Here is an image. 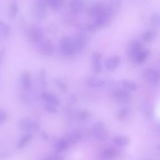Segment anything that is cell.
Wrapping results in <instances>:
<instances>
[{"mask_svg": "<svg viewBox=\"0 0 160 160\" xmlns=\"http://www.w3.org/2000/svg\"><path fill=\"white\" fill-rule=\"evenodd\" d=\"M19 128L26 133H31V131H37L40 128L39 123L30 117H24L18 122Z\"/></svg>", "mask_w": 160, "mask_h": 160, "instance_id": "obj_1", "label": "cell"}, {"mask_svg": "<svg viewBox=\"0 0 160 160\" xmlns=\"http://www.w3.org/2000/svg\"><path fill=\"white\" fill-rule=\"evenodd\" d=\"M59 47L62 53L65 56H72L76 53L72 37L65 36L59 41Z\"/></svg>", "mask_w": 160, "mask_h": 160, "instance_id": "obj_2", "label": "cell"}, {"mask_svg": "<svg viewBox=\"0 0 160 160\" xmlns=\"http://www.w3.org/2000/svg\"><path fill=\"white\" fill-rule=\"evenodd\" d=\"M92 131L94 138L99 141H104L108 138V133L106 126L102 121H97L93 124Z\"/></svg>", "mask_w": 160, "mask_h": 160, "instance_id": "obj_3", "label": "cell"}, {"mask_svg": "<svg viewBox=\"0 0 160 160\" xmlns=\"http://www.w3.org/2000/svg\"><path fill=\"white\" fill-rule=\"evenodd\" d=\"M114 16L105 7L104 10L95 19H93L94 22L99 29L109 25L112 20Z\"/></svg>", "mask_w": 160, "mask_h": 160, "instance_id": "obj_4", "label": "cell"}, {"mask_svg": "<svg viewBox=\"0 0 160 160\" xmlns=\"http://www.w3.org/2000/svg\"><path fill=\"white\" fill-rule=\"evenodd\" d=\"M29 40L34 44H39L44 39V32L42 29L38 26H32L28 31Z\"/></svg>", "mask_w": 160, "mask_h": 160, "instance_id": "obj_5", "label": "cell"}, {"mask_svg": "<svg viewBox=\"0 0 160 160\" xmlns=\"http://www.w3.org/2000/svg\"><path fill=\"white\" fill-rule=\"evenodd\" d=\"M74 46L76 50V53L81 52L86 46L88 41V37L86 34L82 32L76 34L72 37Z\"/></svg>", "mask_w": 160, "mask_h": 160, "instance_id": "obj_6", "label": "cell"}, {"mask_svg": "<svg viewBox=\"0 0 160 160\" xmlns=\"http://www.w3.org/2000/svg\"><path fill=\"white\" fill-rule=\"evenodd\" d=\"M143 78L149 82L158 84L160 79V73L158 69L152 68H147L142 71Z\"/></svg>", "mask_w": 160, "mask_h": 160, "instance_id": "obj_7", "label": "cell"}, {"mask_svg": "<svg viewBox=\"0 0 160 160\" xmlns=\"http://www.w3.org/2000/svg\"><path fill=\"white\" fill-rule=\"evenodd\" d=\"M47 5L46 1H36L34 5V14L38 21L44 19L47 15Z\"/></svg>", "mask_w": 160, "mask_h": 160, "instance_id": "obj_8", "label": "cell"}, {"mask_svg": "<svg viewBox=\"0 0 160 160\" xmlns=\"http://www.w3.org/2000/svg\"><path fill=\"white\" fill-rule=\"evenodd\" d=\"M38 46L39 51L44 56H50L54 52V44L49 39H44Z\"/></svg>", "mask_w": 160, "mask_h": 160, "instance_id": "obj_9", "label": "cell"}, {"mask_svg": "<svg viewBox=\"0 0 160 160\" xmlns=\"http://www.w3.org/2000/svg\"><path fill=\"white\" fill-rule=\"evenodd\" d=\"M106 4L102 2H94L88 8L87 15L94 19L104 10Z\"/></svg>", "mask_w": 160, "mask_h": 160, "instance_id": "obj_10", "label": "cell"}, {"mask_svg": "<svg viewBox=\"0 0 160 160\" xmlns=\"http://www.w3.org/2000/svg\"><path fill=\"white\" fill-rule=\"evenodd\" d=\"M112 96L116 101L124 104L129 102L132 99L131 93L124 89H118L115 90L112 93Z\"/></svg>", "mask_w": 160, "mask_h": 160, "instance_id": "obj_11", "label": "cell"}, {"mask_svg": "<svg viewBox=\"0 0 160 160\" xmlns=\"http://www.w3.org/2000/svg\"><path fill=\"white\" fill-rule=\"evenodd\" d=\"M102 54L99 52H94L92 54V67L93 72L99 73L102 69Z\"/></svg>", "mask_w": 160, "mask_h": 160, "instance_id": "obj_12", "label": "cell"}, {"mask_svg": "<svg viewBox=\"0 0 160 160\" xmlns=\"http://www.w3.org/2000/svg\"><path fill=\"white\" fill-rule=\"evenodd\" d=\"M121 62V57L118 55H113L106 59L105 67L109 71H113L119 66Z\"/></svg>", "mask_w": 160, "mask_h": 160, "instance_id": "obj_13", "label": "cell"}, {"mask_svg": "<svg viewBox=\"0 0 160 160\" xmlns=\"http://www.w3.org/2000/svg\"><path fill=\"white\" fill-rule=\"evenodd\" d=\"M42 99L46 101V103H49L58 106L60 103V100L59 98L54 94L43 91L41 92Z\"/></svg>", "mask_w": 160, "mask_h": 160, "instance_id": "obj_14", "label": "cell"}, {"mask_svg": "<svg viewBox=\"0 0 160 160\" xmlns=\"http://www.w3.org/2000/svg\"><path fill=\"white\" fill-rule=\"evenodd\" d=\"M144 49L143 45L139 41H132L128 48V54L130 58L132 59L136 55H137L141 50Z\"/></svg>", "mask_w": 160, "mask_h": 160, "instance_id": "obj_15", "label": "cell"}, {"mask_svg": "<svg viewBox=\"0 0 160 160\" xmlns=\"http://www.w3.org/2000/svg\"><path fill=\"white\" fill-rule=\"evenodd\" d=\"M119 151L114 147H108L105 148L101 153V157L105 160H111L114 159L118 155Z\"/></svg>", "mask_w": 160, "mask_h": 160, "instance_id": "obj_16", "label": "cell"}, {"mask_svg": "<svg viewBox=\"0 0 160 160\" xmlns=\"http://www.w3.org/2000/svg\"><path fill=\"white\" fill-rule=\"evenodd\" d=\"M21 83L22 88L28 91L31 89L32 85V80L31 74L28 71H23L20 77Z\"/></svg>", "mask_w": 160, "mask_h": 160, "instance_id": "obj_17", "label": "cell"}, {"mask_svg": "<svg viewBox=\"0 0 160 160\" xmlns=\"http://www.w3.org/2000/svg\"><path fill=\"white\" fill-rule=\"evenodd\" d=\"M150 51L148 49H143L137 55H136L131 60L135 64H142L148 58L150 55Z\"/></svg>", "mask_w": 160, "mask_h": 160, "instance_id": "obj_18", "label": "cell"}, {"mask_svg": "<svg viewBox=\"0 0 160 160\" xmlns=\"http://www.w3.org/2000/svg\"><path fill=\"white\" fill-rule=\"evenodd\" d=\"M82 136V133L79 129H74L67 135L66 139L69 144H76L81 140Z\"/></svg>", "mask_w": 160, "mask_h": 160, "instance_id": "obj_19", "label": "cell"}, {"mask_svg": "<svg viewBox=\"0 0 160 160\" xmlns=\"http://www.w3.org/2000/svg\"><path fill=\"white\" fill-rule=\"evenodd\" d=\"M85 7V3L83 1L74 0L69 2V8L71 11L76 14L81 12Z\"/></svg>", "mask_w": 160, "mask_h": 160, "instance_id": "obj_20", "label": "cell"}, {"mask_svg": "<svg viewBox=\"0 0 160 160\" xmlns=\"http://www.w3.org/2000/svg\"><path fill=\"white\" fill-rule=\"evenodd\" d=\"M86 83L91 88H98L104 86L105 81L103 79L98 77L90 76L86 79Z\"/></svg>", "mask_w": 160, "mask_h": 160, "instance_id": "obj_21", "label": "cell"}, {"mask_svg": "<svg viewBox=\"0 0 160 160\" xmlns=\"http://www.w3.org/2000/svg\"><path fill=\"white\" fill-rule=\"evenodd\" d=\"M158 32L154 29H148L144 31L141 34V39L146 42H151L153 41L157 37Z\"/></svg>", "mask_w": 160, "mask_h": 160, "instance_id": "obj_22", "label": "cell"}, {"mask_svg": "<svg viewBox=\"0 0 160 160\" xmlns=\"http://www.w3.org/2000/svg\"><path fill=\"white\" fill-rule=\"evenodd\" d=\"M112 142L118 147H125L129 143V138L124 135H117L112 139Z\"/></svg>", "mask_w": 160, "mask_h": 160, "instance_id": "obj_23", "label": "cell"}, {"mask_svg": "<svg viewBox=\"0 0 160 160\" xmlns=\"http://www.w3.org/2000/svg\"><path fill=\"white\" fill-rule=\"evenodd\" d=\"M32 138V134L31 133H26L23 134L19 139L17 144V148L18 149H22L26 147Z\"/></svg>", "mask_w": 160, "mask_h": 160, "instance_id": "obj_24", "label": "cell"}, {"mask_svg": "<svg viewBox=\"0 0 160 160\" xmlns=\"http://www.w3.org/2000/svg\"><path fill=\"white\" fill-rule=\"evenodd\" d=\"M106 7L107 9L113 16H114L120 10L121 7V2L119 1H109L106 4Z\"/></svg>", "mask_w": 160, "mask_h": 160, "instance_id": "obj_25", "label": "cell"}, {"mask_svg": "<svg viewBox=\"0 0 160 160\" xmlns=\"http://www.w3.org/2000/svg\"><path fill=\"white\" fill-rule=\"evenodd\" d=\"M121 85L123 87L124 89H125L126 91H127L129 92L135 91L138 88V84L133 81H131V80H128V79H124L121 82Z\"/></svg>", "mask_w": 160, "mask_h": 160, "instance_id": "obj_26", "label": "cell"}, {"mask_svg": "<svg viewBox=\"0 0 160 160\" xmlns=\"http://www.w3.org/2000/svg\"><path fill=\"white\" fill-rule=\"evenodd\" d=\"M69 144L66 138H61L54 143V147L58 152H62L69 148Z\"/></svg>", "mask_w": 160, "mask_h": 160, "instance_id": "obj_27", "label": "cell"}, {"mask_svg": "<svg viewBox=\"0 0 160 160\" xmlns=\"http://www.w3.org/2000/svg\"><path fill=\"white\" fill-rule=\"evenodd\" d=\"M38 80L39 83L42 89H46L48 85V76L46 70L44 68H42L39 70L38 74Z\"/></svg>", "mask_w": 160, "mask_h": 160, "instance_id": "obj_28", "label": "cell"}, {"mask_svg": "<svg viewBox=\"0 0 160 160\" xmlns=\"http://www.w3.org/2000/svg\"><path fill=\"white\" fill-rule=\"evenodd\" d=\"M130 112V109L127 106H121L119 108L116 113V119L119 121H122L124 120L129 114Z\"/></svg>", "mask_w": 160, "mask_h": 160, "instance_id": "obj_29", "label": "cell"}, {"mask_svg": "<svg viewBox=\"0 0 160 160\" xmlns=\"http://www.w3.org/2000/svg\"><path fill=\"white\" fill-rule=\"evenodd\" d=\"M11 28L9 26L2 20L0 19V38H6L10 34Z\"/></svg>", "mask_w": 160, "mask_h": 160, "instance_id": "obj_30", "label": "cell"}, {"mask_svg": "<svg viewBox=\"0 0 160 160\" xmlns=\"http://www.w3.org/2000/svg\"><path fill=\"white\" fill-rule=\"evenodd\" d=\"M46 5L52 9H59L64 4V1L63 0H48L46 1Z\"/></svg>", "mask_w": 160, "mask_h": 160, "instance_id": "obj_31", "label": "cell"}, {"mask_svg": "<svg viewBox=\"0 0 160 160\" xmlns=\"http://www.w3.org/2000/svg\"><path fill=\"white\" fill-rule=\"evenodd\" d=\"M149 24L154 27H157L159 24V14L158 12H153L149 16Z\"/></svg>", "mask_w": 160, "mask_h": 160, "instance_id": "obj_32", "label": "cell"}, {"mask_svg": "<svg viewBox=\"0 0 160 160\" xmlns=\"http://www.w3.org/2000/svg\"><path fill=\"white\" fill-rule=\"evenodd\" d=\"M142 111L143 114L147 118H151L152 115V110L151 104L148 102H145L142 106Z\"/></svg>", "mask_w": 160, "mask_h": 160, "instance_id": "obj_33", "label": "cell"}, {"mask_svg": "<svg viewBox=\"0 0 160 160\" xmlns=\"http://www.w3.org/2000/svg\"><path fill=\"white\" fill-rule=\"evenodd\" d=\"M54 82L56 86L62 91H66L68 89V85L66 82L61 78H55L54 79Z\"/></svg>", "mask_w": 160, "mask_h": 160, "instance_id": "obj_34", "label": "cell"}, {"mask_svg": "<svg viewBox=\"0 0 160 160\" xmlns=\"http://www.w3.org/2000/svg\"><path fill=\"white\" fill-rule=\"evenodd\" d=\"M18 9H19V6H18V2L15 1H12L10 4L9 9V14L10 17L14 18L18 12Z\"/></svg>", "mask_w": 160, "mask_h": 160, "instance_id": "obj_35", "label": "cell"}, {"mask_svg": "<svg viewBox=\"0 0 160 160\" xmlns=\"http://www.w3.org/2000/svg\"><path fill=\"white\" fill-rule=\"evenodd\" d=\"M76 118L79 121H85L90 116V112L86 109H80L76 112Z\"/></svg>", "mask_w": 160, "mask_h": 160, "instance_id": "obj_36", "label": "cell"}, {"mask_svg": "<svg viewBox=\"0 0 160 160\" xmlns=\"http://www.w3.org/2000/svg\"><path fill=\"white\" fill-rule=\"evenodd\" d=\"M44 108L46 111H48V112L51 113V114H55L58 111L57 106H56L53 104H49V103H46L44 104Z\"/></svg>", "mask_w": 160, "mask_h": 160, "instance_id": "obj_37", "label": "cell"}, {"mask_svg": "<svg viewBox=\"0 0 160 160\" xmlns=\"http://www.w3.org/2000/svg\"><path fill=\"white\" fill-rule=\"evenodd\" d=\"M86 29V31L90 32H94L99 29V28L97 27V26L96 25V24L93 21L87 24Z\"/></svg>", "mask_w": 160, "mask_h": 160, "instance_id": "obj_38", "label": "cell"}, {"mask_svg": "<svg viewBox=\"0 0 160 160\" xmlns=\"http://www.w3.org/2000/svg\"><path fill=\"white\" fill-rule=\"evenodd\" d=\"M8 119V114L6 112L2 109H0V125L3 124Z\"/></svg>", "mask_w": 160, "mask_h": 160, "instance_id": "obj_39", "label": "cell"}, {"mask_svg": "<svg viewBox=\"0 0 160 160\" xmlns=\"http://www.w3.org/2000/svg\"><path fill=\"white\" fill-rule=\"evenodd\" d=\"M44 160H62V159L61 157H60L59 156L52 154V155H49L48 156H47L44 159Z\"/></svg>", "mask_w": 160, "mask_h": 160, "instance_id": "obj_40", "label": "cell"}, {"mask_svg": "<svg viewBox=\"0 0 160 160\" xmlns=\"http://www.w3.org/2000/svg\"><path fill=\"white\" fill-rule=\"evenodd\" d=\"M78 100V98H77V96L76 94H72L71 96V101L72 102H76Z\"/></svg>", "mask_w": 160, "mask_h": 160, "instance_id": "obj_41", "label": "cell"}]
</instances>
